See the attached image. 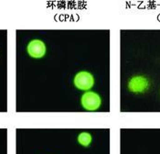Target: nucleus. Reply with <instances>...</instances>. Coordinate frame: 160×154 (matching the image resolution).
Listing matches in <instances>:
<instances>
[{
	"label": "nucleus",
	"mask_w": 160,
	"mask_h": 154,
	"mask_svg": "<svg viewBox=\"0 0 160 154\" xmlns=\"http://www.w3.org/2000/svg\"><path fill=\"white\" fill-rule=\"evenodd\" d=\"M102 100L98 95L93 92H87L82 97V105L83 108L89 111H95L101 105Z\"/></svg>",
	"instance_id": "nucleus-1"
},
{
	"label": "nucleus",
	"mask_w": 160,
	"mask_h": 154,
	"mask_svg": "<svg viewBox=\"0 0 160 154\" xmlns=\"http://www.w3.org/2000/svg\"><path fill=\"white\" fill-rule=\"evenodd\" d=\"M94 85L92 75L87 72H81L76 74L74 78V85L80 90H89Z\"/></svg>",
	"instance_id": "nucleus-2"
},
{
	"label": "nucleus",
	"mask_w": 160,
	"mask_h": 154,
	"mask_svg": "<svg viewBox=\"0 0 160 154\" xmlns=\"http://www.w3.org/2000/svg\"><path fill=\"white\" fill-rule=\"evenodd\" d=\"M148 81L146 77L138 75V76L133 77L129 83H128V88L131 92L136 93V94H140L144 93L147 91L148 88Z\"/></svg>",
	"instance_id": "nucleus-3"
},
{
	"label": "nucleus",
	"mask_w": 160,
	"mask_h": 154,
	"mask_svg": "<svg viewBox=\"0 0 160 154\" xmlns=\"http://www.w3.org/2000/svg\"><path fill=\"white\" fill-rule=\"evenodd\" d=\"M28 52L33 58H42L46 52L45 44L39 39L31 40L28 45Z\"/></svg>",
	"instance_id": "nucleus-4"
},
{
	"label": "nucleus",
	"mask_w": 160,
	"mask_h": 154,
	"mask_svg": "<svg viewBox=\"0 0 160 154\" xmlns=\"http://www.w3.org/2000/svg\"><path fill=\"white\" fill-rule=\"evenodd\" d=\"M78 141L81 145L87 147L92 142V136L87 132H82L78 136Z\"/></svg>",
	"instance_id": "nucleus-5"
}]
</instances>
